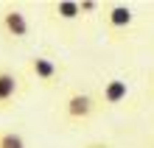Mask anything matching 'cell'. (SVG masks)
Returning <instances> with one entry per match:
<instances>
[{
	"label": "cell",
	"mask_w": 154,
	"mask_h": 148,
	"mask_svg": "<svg viewBox=\"0 0 154 148\" xmlns=\"http://www.w3.org/2000/svg\"><path fill=\"white\" fill-rule=\"evenodd\" d=\"M126 95H129V84H126L123 78H109V81H104V87L98 89V106H118V104H123Z\"/></svg>",
	"instance_id": "cell-5"
},
{
	"label": "cell",
	"mask_w": 154,
	"mask_h": 148,
	"mask_svg": "<svg viewBox=\"0 0 154 148\" xmlns=\"http://www.w3.org/2000/svg\"><path fill=\"white\" fill-rule=\"evenodd\" d=\"M90 11H98V3H93V0H81V14H90Z\"/></svg>",
	"instance_id": "cell-9"
},
{
	"label": "cell",
	"mask_w": 154,
	"mask_h": 148,
	"mask_svg": "<svg viewBox=\"0 0 154 148\" xmlns=\"http://www.w3.org/2000/svg\"><path fill=\"white\" fill-rule=\"evenodd\" d=\"M98 112V101L93 92H81V89H70L62 98V117L67 123H84Z\"/></svg>",
	"instance_id": "cell-2"
},
{
	"label": "cell",
	"mask_w": 154,
	"mask_h": 148,
	"mask_svg": "<svg viewBox=\"0 0 154 148\" xmlns=\"http://www.w3.org/2000/svg\"><path fill=\"white\" fill-rule=\"evenodd\" d=\"M48 11L53 20L59 23H79L81 17V3L79 0H53V3H48Z\"/></svg>",
	"instance_id": "cell-7"
},
{
	"label": "cell",
	"mask_w": 154,
	"mask_h": 148,
	"mask_svg": "<svg viewBox=\"0 0 154 148\" xmlns=\"http://www.w3.org/2000/svg\"><path fill=\"white\" fill-rule=\"evenodd\" d=\"M25 76L45 89H53L65 78V67L53 56H48V53H34L31 59H25Z\"/></svg>",
	"instance_id": "cell-1"
},
{
	"label": "cell",
	"mask_w": 154,
	"mask_h": 148,
	"mask_svg": "<svg viewBox=\"0 0 154 148\" xmlns=\"http://www.w3.org/2000/svg\"><path fill=\"white\" fill-rule=\"evenodd\" d=\"M104 23H106L109 31L121 34V31H126L134 23V14H132V8L126 6V3H112V6L104 8Z\"/></svg>",
	"instance_id": "cell-6"
},
{
	"label": "cell",
	"mask_w": 154,
	"mask_h": 148,
	"mask_svg": "<svg viewBox=\"0 0 154 148\" xmlns=\"http://www.w3.org/2000/svg\"><path fill=\"white\" fill-rule=\"evenodd\" d=\"M0 148H28L20 131H0Z\"/></svg>",
	"instance_id": "cell-8"
},
{
	"label": "cell",
	"mask_w": 154,
	"mask_h": 148,
	"mask_svg": "<svg viewBox=\"0 0 154 148\" xmlns=\"http://www.w3.org/2000/svg\"><path fill=\"white\" fill-rule=\"evenodd\" d=\"M84 148H109V145H104V143H87Z\"/></svg>",
	"instance_id": "cell-10"
},
{
	"label": "cell",
	"mask_w": 154,
	"mask_h": 148,
	"mask_svg": "<svg viewBox=\"0 0 154 148\" xmlns=\"http://www.w3.org/2000/svg\"><path fill=\"white\" fill-rule=\"evenodd\" d=\"M25 92V78L20 70L0 64V112H8L11 106H17V101Z\"/></svg>",
	"instance_id": "cell-3"
},
{
	"label": "cell",
	"mask_w": 154,
	"mask_h": 148,
	"mask_svg": "<svg viewBox=\"0 0 154 148\" xmlns=\"http://www.w3.org/2000/svg\"><path fill=\"white\" fill-rule=\"evenodd\" d=\"M0 31L11 42H25L31 34V20L20 6H6L0 11Z\"/></svg>",
	"instance_id": "cell-4"
}]
</instances>
